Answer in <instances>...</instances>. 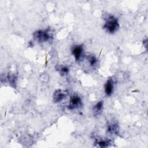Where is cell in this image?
Wrapping results in <instances>:
<instances>
[{
  "label": "cell",
  "instance_id": "obj_2",
  "mask_svg": "<svg viewBox=\"0 0 148 148\" xmlns=\"http://www.w3.org/2000/svg\"><path fill=\"white\" fill-rule=\"evenodd\" d=\"M34 37L39 42H46L52 38L53 34L50 29H40L34 33Z\"/></svg>",
  "mask_w": 148,
  "mask_h": 148
},
{
  "label": "cell",
  "instance_id": "obj_5",
  "mask_svg": "<svg viewBox=\"0 0 148 148\" xmlns=\"http://www.w3.org/2000/svg\"><path fill=\"white\" fill-rule=\"evenodd\" d=\"M68 93L66 91L58 89L56 90L53 95V100L54 103H59L61 102L62 100H64L66 96L68 95Z\"/></svg>",
  "mask_w": 148,
  "mask_h": 148
},
{
  "label": "cell",
  "instance_id": "obj_11",
  "mask_svg": "<svg viewBox=\"0 0 148 148\" xmlns=\"http://www.w3.org/2000/svg\"><path fill=\"white\" fill-rule=\"evenodd\" d=\"M117 128L116 125V124H110V125L108 126V131L111 133V134H113V133H116V131L117 130Z\"/></svg>",
  "mask_w": 148,
  "mask_h": 148
},
{
  "label": "cell",
  "instance_id": "obj_6",
  "mask_svg": "<svg viewBox=\"0 0 148 148\" xmlns=\"http://www.w3.org/2000/svg\"><path fill=\"white\" fill-rule=\"evenodd\" d=\"M114 81L112 78L108 79L104 85V91L106 95L110 97L112 95L114 89Z\"/></svg>",
  "mask_w": 148,
  "mask_h": 148
},
{
  "label": "cell",
  "instance_id": "obj_1",
  "mask_svg": "<svg viewBox=\"0 0 148 148\" xmlns=\"http://www.w3.org/2000/svg\"><path fill=\"white\" fill-rule=\"evenodd\" d=\"M119 27L120 24L118 19L113 15L107 14L103 25V28L105 31L109 34H114L119 30Z\"/></svg>",
  "mask_w": 148,
  "mask_h": 148
},
{
  "label": "cell",
  "instance_id": "obj_10",
  "mask_svg": "<svg viewBox=\"0 0 148 148\" xmlns=\"http://www.w3.org/2000/svg\"><path fill=\"white\" fill-rule=\"evenodd\" d=\"M58 71L61 75H66L69 72V68L65 66H61L59 68Z\"/></svg>",
  "mask_w": 148,
  "mask_h": 148
},
{
  "label": "cell",
  "instance_id": "obj_4",
  "mask_svg": "<svg viewBox=\"0 0 148 148\" xmlns=\"http://www.w3.org/2000/svg\"><path fill=\"white\" fill-rule=\"evenodd\" d=\"M82 105V101L81 98L77 95H73L69 98L68 108L69 110H72L81 107Z\"/></svg>",
  "mask_w": 148,
  "mask_h": 148
},
{
  "label": "cell",
  "instance_id": "obj_9",
  "mask_svg": "<svg viewBox=\"0 0 148 148\" xmlns=\"http://www.w3.org/2000/svg\"><path fill=\"white\" fill-rule=\"evenodd\" d=\"M87 59L90 64V65L92 66H94L97 65V58H96L95 56L91 55V56H88L87 57Z\"/></svg>",
  "mask_w": 148,
  "mask_h": 148
},
{
  "label": "cell",
  "instance_id": "obj_3",
  "mask_svg": "<svg viewBox=\"0 0 148 148\" xmlns=\"http://www.w3.org/2000/svg\"><path fill=\"white\" fill-rule=\"evenodd\" d=\"M71 53L76 61H80L84 56L83 45H75L71 49Z\"/></svg>",
  "mask_w": 148,
  "mask_h": 148
},
{
  "label": "cell",
  "instance_id": "obj_7",
  "mask_svg": "<svg viewBox=\"0 0 148 148\" xmlns=\"http://www.w3.org/2000/svg\"><path fill=\"white\" fill-rule=\"evenodd\" d=\"M103 109V101L98 102L93 107V111L95 114H99Z\"/></svg>",
  "mask_w": 148,
  "mask_h": 148
},
{
  "label": "cell",
  "instance_id": "obj_8",
  "mask_svg": "<svg viewBox=\"0 0 148 148\" xmlns=\"http://www.w3.org/2000/svg\"><path fill=\"white\" fill-rule=\"evenodd\" d=\"M96 143L98 147H104L108 146V145L110 143V141L108 139H100V140H97Z\"/></svg>",
  "mask_w": 148,
  "mask_h": 148
}]
</instances>
